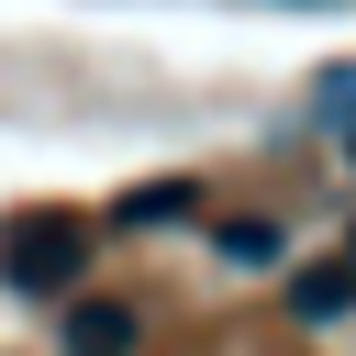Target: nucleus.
Instances as JSON below:
<instances>
[{
	"label": "nucleus",
	"instance_id": "1",
	"mask_svg": "<svg viewBox=\"0 0 356 356\" xmlns=\"http://www.w3.org/2000/svg\"><path fill=\"white\" fill-rule=\"evenodd\" d=\"M78 256H89V222H78V211H22V222H0V278H11V289H56Z\"/></svg>",
	"mask_w": 356,
	"mask_h": 356
},
{
	"label": "nucleus",
	"instance_id": "2",
	"mask_svg": "<svg viewBox=\"0 0 356 356\" xmlns=\"http://www.w3.org/2000/svg\"><path fill=\"white\" fill-rule=\"evenodd\" d=\"M67 356H134V312H111V300L78 312V323H67Z\"/></svg>",
	"mask_w": 356,
	"mask_h": 356
},
{
	"label": "nucleus",
	"instance_id": "3",
	"mask_svg": "<svg viewBox=\"0 0 356 356\" xmlns=\"http://www.w3.org/2000/svg\"><path fill=\"white\" fill-rule=\"evenodd\" d=\"M345 300H356V256H345V267H312V278H300V312H345Z\"/></svg>",
	"mask_w": 356,
	"mask_h": 356
},
{
	"label": "nucleus",
	"instance_id": "4",
	"mask_svg": "<svg viewBox=\"0 0 356 356\" xmlns=\"http://www.w3.org/2000/svg\"><path fill=\"white\" fill-rule=\"evenodd\" d=\"M345 156H356V122H345Z\"/></svg>",
	"mask_w": 356,
	"mask_h": 356
},
{
	"label": "nucleus",
	"instance_id": "5",
	"mask_svg": "<svg viewBox=\"0 0 356 356\" xmlns=\"http://www.w3.org/2000/svg\"><path fill=\"white\" fill-rule=\"evenodd\" d=\"M345 256H356V245H345Z\"/></svg>",
	"mask_w": 356,
	"mask_h": 356
}]
</instances>
